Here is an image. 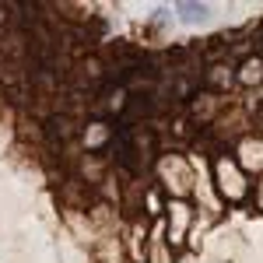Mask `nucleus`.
<instances>
[{"label":"nucleus","instance_id":"nucleus-1","mask_svg":"<svg viewBox=\"0 0 263 263\" xmlns=\"http://www.w3.org/2000/svg\"><path fill=\"white\" fill-rule=\"evenodd\" d=\"M176 11L182 14V21H203L207 18V7L203 4H186L182 0V4H176Z\"/></svg>","mask_w":263,"mask_h":263}]
</instances>
